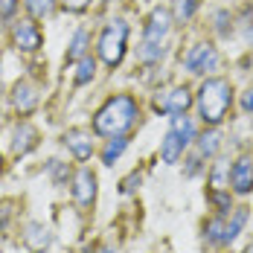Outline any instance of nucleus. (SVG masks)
I'll return each instance as SVG.
<instances>
[{"mask_svg":"<svg viewBox=\"0 0 253 253\" xmlns=\"http://www.w3.org/2000/svg\"><path fill=\"white\" fill-rule=\"evenodd\" d=\"M35 253H44V251H35Z\"/></svg>","mask_w":253,"mask_h":253,"instance_id":"e433bc0d","label":"nucleus"},{"mask_svg":"<svg viewBox=\"0 0 253 253\" xmlns=\"http://www.w3.org/2000/svg\"><path fill=\"white\" fill-rule=\"evenodd\" d=\"M245 221H248V210H245V207L233 210V218H230V221H224V245H230V242L242 233Z\"/></svg>","mask_w":253,"mask_h":253,"instance_id":"a211bd4d","label":"nucleus"},{"mask_svg":"<svg viewBox=\"0 0 253 253\" xmlns=\"http://www.w3.org/2000/svg\"><path fill=\"white\" fill-rule=\"evenodd\" d=\"M230 186V163L227 160H215L210 169V192H227Z\"/></svg>","mask_w":253,"mask_h":253,"instance_id":"2eb2a0df","label":"nucleus"},{"mask_svg":"<svg viewBox=\"0 0 253 253\" xmlns=\"http://www.w3.org/2000/svg\"><path fill=\"white\" fill-rule=\"evenodd\" d=\"M79 70H76V84H87L93 73H96V61H93V55H84V58H79L76 61Z\"/></svg>","mask_w":253,"mask_h":253,"instance_id":"412c9836","label":"nucleus"},{"mask_svg":"<svg viewBox=\"0 0 253 253\" xmlns=\"http://www.w3.org/2000/svg\"><path fill=\"white\" fill-rule=\"evenodd\" d=\"M87 41H90L87 29H79L76 35H73V41H70V50H67V61H70V64L87 55Z\"/></svg>","mask_w":253,"mask_h":253,"instance_id":"6ab92c4d","label":"nucleus"},{"mask_svg":"<svg viewBox=\"0 0 253 253\" xmlns=\"http://www.w3.org/2000/svg\"><path fill=\"white\" fill-rule=\"evenodd\" d=\"M61 6H64L67 12H84V9L90 6V0H61Z\"/></svg>","mask_w":253,"mask_h":253,"instance_id":"cd10ccee","label":"nucleus"},{"mask_svg":"<svg viewBox=\"0 0 253 253\" xmlns=\"http://www.w3.org/2000/svg\"><path fill=\"white\" fill-rule=\"evenodd\" d=\"M0 169H3V157H0Z\"/></svg>","mask_w":253,"mask_h":253,"instance_id":"c9c22d12","label":"nucleus"},{"mask_svg":"<svg viewBox=\"0 0 253 253\" xmlns=\"http://www.w3.org/2000/svg\"><path fill=\"white\" fill-rule=\"evenodd\" d=\"M172 131H175L180 140H186V143L195 140V123H192L186 114H175V117H172Z\"/></svg>","mask_w":253,"mask_h":253,"instance_id":"aec40b11","label":"nucleus"},{"mask_svg":"<svg viewBox=\"0 0 253 253\" xmlns=\"http://www.w3.org/2000/svg\"><path fill=\"white\" fill-rule=\"evenodd\" d=\"M12 41H15V47L24 52H35L41 47V29L38 24H32V21H18V24L12 26Z\"/></svg>","mask_w":253,"mask_h":253,"instance_id":"0eeeda50","label":"nucleus"},{"mask_svg":"<svg viewBox=\"0 0 253 253\" xmlns=\"http://www.w3.org/2000/svg\"><path fill=\"white\" fill-rule=\"evenodd\" d=\"M195 143H198V146H195V154L204 160V157H215L218 146H221V137H218V131H215V128H210V131H204Z\"/></svg>","mask_w":253,"mask_h":253,"instance_id":"dca6fc26","label":"nucleus"},{"mask_svg":"<svg viewBox=\"0 0 253 253\" xmlns=\"http://www.w3.org/2000/svg\"><path fill=\"white\" fill-rule=\"evenodd\" d=\"M204 236L212 245H224V218H212L204 224Z\"/></svg>","mask_w":253,"mask_h":253,"instance_id":"4be33fe9","label":"nucleus"},{"mask_svg":"<svg viewBox=\"0 0 253 253\" xmlns=\"http://www.w3.org/2000/svg\"><path fill=\"white\" fill-rule=\"evenodd\" d=\"M215 21H218V32H221V35H227V21H230V15H227V12H218V15H215Z\"/></svg>","mask_w":253,"mask_h":253,"instance_id":"2f4dec72","label":"nucleus"},{"mask_svg":"<svg viewBox=\"0 0 253 253\" xmlns=\"http://www.w3.org/2000/svg\"><path fill=\"white\" fill-rule=\"evenodd\" d=\"M73 198L79 207H90L96 201V175L90 169H79L73 175Z\"/></svg>","mask_w":253,"mask_h":253,"instance_id":"6e6552de","label":"nucleus"},{"mask_svg":"<svg viewBox=\"0 0 253 253\" xmlns=\"http://www.w3.org/2000/svg\"><path fill=\"white\" fill-rule=\"evenodd\" d=\"M245 38L253 44V24H248V29H245Z\"/></svg>","mask_w":253,"mask_h":253,"instance_id":"72a5a7b5","label":"nucleus"},{"mask_svg":"<svg viewBox=\"0 0 253 253\" xmlns=\"http://www.w3.org/2000/svg\"><path fill=\"white\" fill-rule=\"evenodd\" d=\"M12 102L21 114H32L35 105H38V87L32 82H18L15 90H12Z\"/></svg>","mask_w":253,"mask_h":253,"instance_id":"9b49d317","label":"nucleus"},{"mask_svg":"<svg viewBox=\"0 0 253 253\" xmlns=\"http://www.w3.org/2000/svg\"><path fill=\"white\" fill-rule=\"evenodd\" d=\"M137 117H140L137 99L128 96V93H120V96L108 99L99 111H96V117H93V131L102 134V137H120V134H126L128 128L137 123Z\"/></svg>","mask_w":253,"mask_h":253,"instance_id":"f257e3e1","label":"nucleus"},{"mask_svg":"<svg viewBox=\"0 0 253 253\" xmlns=\"http://www.w3.org/2000/svg\"><path fill=\"white\" fill-rule=\"evenodd\" d=\"M87 253H114L111 248H105V245H99V248H93V251H87Z\"/></svg>","mask_w":253,"mask_h":253,"instance_id":"473e14b6","label":"nucleus"},{"mask_svg":"<svg viewBox=\"0 0 253 253\" xmlns=\"http://www.w3.org/2000/svg\"><path fill=\"white\" fill-rule=\"evenodd\" d=\"M242 111L245 114H253V84L245 90V96H242Z\"/></svg>","mask_w":253,"mask_h":253,"instance_id":"7c9ffc66","label":"nucleus"},{"mask_svg":"<svg viewBox=\"0 0 253 253\" xmlns=\"http://www.w3.org/2000/svg\"><path fill=\"white\" fill-rule=\"evenodd\" d=\"M192 105V93L186 87H169V90H160L154 96V111L160 114H186V108Z\"/></svg>","mask_w":253,"mask_h":253,"instance_id":"423d86ee","label":"nucleus"},{"mask_svg":"<svg viewBox=\"0 0 253 253\" xmlns=\"http://www.w3.org/2000/svg\"><path fill=\"white\" fill-rule=\"evenodd\" d=\"M0 61H3V58H0Z\"/></svg>","mask_w":253,"mask_h":253,"instance_id":"4c0bfd02","label":"nucleus"},{"mask_svg":"<svg viewBox=\"0 0 253 253\" xmlns=\"http://www.w3.org/2000/svg\"><path fill=\"white\" fill-rule=\"evenodd\" d=\"M35 143H38V131L29 126V123H21L18 126V131H15V154H26L35 149Z\"/></svg>","mask_w":253,"mask_h":253,"instance_id":"4468645a","label":"nucleus"},{"mask_svg":"<svg viewBox=\"0 0 253 253\" xmlns=\"http://www.w3.org/2000/svg\"><path fill=\"white\" fill-rule=\"evenodd\" d=\"M128 149V137H114V140H108L105 143V149H102V163L105 166H114V160H120V154Z\"/></svg>","mask_w":253,"mask_h":253,"instance_id":"f3484780","label":"nucleus"},{"mask_svg":"<svg viewBox=\"0 0 253 253\" xmlns=\"http://www.w3.org/2000/svg\"><path fill=\"white\" fill-rule=\"evenodd\" d=\"M9 218H12V201H3V204H0V233L6 230Z\"/></svg>","mask_w":253,"mask_h":253,"instance_id":"c85d7f7f","label":"nucleus"},{"mask_svg":"<svg viewBox=\"0 0 253 253\" xmlns=\"http://www.w3.org/2000/svg\"><path fill=\"white\" fill-rule=\"evenodd\" d=\"M210 201L215 204V210H218V212H221V215H227L230 212V192H210Z\"/></svg>","mask_w":253,"mask_h":253,"instance_id":"a878e982","label":"nucleus"},{"mask_svg":"<svg viewBox=\"0 0 253 253\" xmlns=\"http://www.w3.org/2000/svg\"><path fill=\"white\" fill-rule=\"evenodd\" d=\"M230 105H233V87H230L227 79L212 76L204 79L201 90H198V114H201L204 126L215 128L224 123Z\"/></svg>","mask_w":253,"mask_h":253,"instance_id":"f03ea898","label":"nucleus"},{"mask_svg":"<svg viewBox=\"0 0 253 253\" xmlns=\"http://www.w3.org/2000/svg\"><path fill=\"white\" fill-rule=\"evenodd\" d=\"M64 146L73 152L76 160H87L90 154H93V140H90V131H84V128H70L67 134H64Z\"/></svg>","mask_w":253,"mask_h":253,"instance_id":"9d476101","label":"nucleus"},{"mask_svg":"<svg viewBox=\"0 0 253 253\" xmlns=\"http://www.w3.org/2000/svg\"><path fill=\"white\" fill-rule=\"evenodd\" d=\"M126 44H128V24L123 18L111 21V24L102 29L96 50H99V58L111 67V70L120 67V61H123V55H126Z\"/></svg>","mask_w":253,"mask_h":253,"instance_id":"20e7f679","label":"nucleus"},{"mask_svg":"<svg viewBox=\"0 0 253 253\" xmlns=\"http://www.w3.org/2000/svg\"><path fill=\"white\" fill-rule=\"evenodd\" d=\"M186 146H189V143H186V140H180L175 131L169 128V131H166V137H163V143H160V157H163V163L175 166L177 160L183 157V149H186Z\"/></svg>","mask_w":253,"mask_h":253,"instance_id":"f8f14e48","label":"nucleus"},{"mask_svg":"<svg viewBox=\"0 0 253 253\" xmlns=\"http://www.w3.org/2000/svg\"><path fill=\"white\" fill-rule=\"evenodd\" d=\"M137 186H140V175H137V172H134V175H128L126 180H123V183H120V192H123V195H131V192H134V189H137Z\"/></svg>","mask_w":253,"mask_h":253,"instance_id":"bb28decb","label":"nucleus"},{"mask_svg":"<svg viewBox=\"0 0 253 253\" xmlns=\"http://www.w3.org/2000/svg\"><path fill=\"white\" fill-rule=\"evenodd\" d=\"M50 175H52V180H55L58 186H64L67 177H70V169H67L61 160H50Z\"/></svg>","mask_w":253,"mask_h":253,"instance_id":"b1692460","label":"nucleus"},{"mask_svg":"<svg viewBox=\"0 0 253 253\" xmlns=\"http://www.w3.org/2000/svg\"><path fill=\"white\" fill-rule=\"evenodd\" d=\"M24 6L32 18H47L55 9V0H24Z\"/></svg>","mask_w":253,"mask_h":253,"instance_id":"5701e85b","label":"nucleus"},{"mask_svg":"<svg viewBox=\"0 0 253 253\" xmlns=\"http://www.w3.org/2000/svg\"><path fill=\"white\" fill-rule=\"evenodd\" d=\"M24 242L29 245V248H32V251H44V248H50V245H52V236H50V230L44 227V224L32 221V224L26 227Z\"/></svg>","mask_w":253,"mask_h":253,"instance_id":"ddd939ff","label":"nucleus"},{"mask_svg":"<svg viewBox=\"0 0 253 253\" xmlns=\"http://www.w3.org/2000/svg\"><path fill=\"white\" fill-rule=\"evenodd\" d=\"M18 9V0H0V18H12Z\"/></svg>","mask_w":253,"mask_h":253,"instance_id":"c756f323","label":"nucleus"},{"mask_svg":"<svg viewBox=\"0 0 253 253\" xmlns=\"http://www.w3.org/2000/svg\"><path fill=\"white\" fill-rule=\"evenodd\" d=\"M195 9H198V0H177V21H189L195 15Z\"/></svg>","mask_w":253,"mask_h":253,"instance_id":"393cba45","label":"nucleus"},{"mask_svg":"<svg viewBox=\"0 0 253 253\" xmlns=\"http://www.w3.org/2000/svg\"><path fill=\"white\" fill-rule=\"evenodd\" d=\"M242 253H253V245H248V248H245V251H242Z\"/></svg>","mask_w":253,"mask_h":253,"instance_id":"f704fd0d","label":"nucleus"},{"mask_svg":"<svg viewBox=\"0 0 253 253\" xmlns=\"http://www.w3.org/2000/svg\"><path fill=\"white\" fill-rule=\"evenodd\" d=\"M169 29H172V15L166 9H160V6L152 9V15L146 21V32H143V44H140V61H146V64L160 61L163 41H166Z\"/></svg>","mask_w":253,"mask_h":253,"instance_id":"7ed1b4c3","label":"nucleus"},{"mask_svg":"<svg viewBox=\"0 0 253 253\" xmlns=\"http://www.w3.org/2000/svg\"><path fill=\"white\" fill-rule=\"evenodd\" d=\"M183 67L189 70V73H195V76H204V73H212L215 67H218V50L212 47V44H195L192 50L183 55Z\"/></svg>","mask_w":253,"mask_h":253,"instance_id":"39448f33","label":"nucleus"},{"mask_svg":"<svg viewBox=\"0 0 253 253\" xmlns=\"http://www.w3.org/2000/svg\"><path fill=\"white\" fill-rule=\"evenodd\" d=\"M230 183H233V189L239 192V195H248L253 189V157L248 154H242L236 163H233V169H230Z\"/></svg>","mask_w":253,"mask_h":253,"instance_id":"1a4fd4ad","label":"nucleus"}]
</instances>
